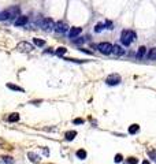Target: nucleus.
<instances>
[{
	"label": "nucleus",
	"mask_w": 156,
	"mask_h": 164,
	"mask_svg": "<svg viewBox=\"0 0 156 164\" xmlns=\"http://www.w3.org/2000/svg\"><path fill=\"white\" fill-rule=\"evenodd\" d=\"M136 40V33L133 30H123L121 34V41L125 46H129Z\"/></svg>",
	"instance_id": "1"
},
{
	"label": "nucleus",
	"mask_w": 156,
	"mask_h": 164,
	"mask_svg": "<svg viewBox=\"0 0 156 164\" xmlns=\"http://www.w3.org/2000/svg\"><path fill=\"white\" fill-rule=\"evenodd\" d=\"M122 81L121 78V75L117 74V73H114V74H110L108 77L106 78V83L107 85H110V86H114V85H119Z\"/></svg>",
	"instance_id": "2"
},
{
	"label": "nucleus",
	"mask_w": 156,
	"mask_h": 164,
	"mask_svg": "<svg viewBox=\"0 0 156 164\" xmlns=\"http://www.w3.org/2000/svg\"><path fill=\"white\" fill-rule=\"evenodd\" d=\"M96 48L103 55H110L111 52H112V45H111L110 43H100L96 45Z\"/></svg>",
	"instance_id": "3"
},
{
	"label": "nucleus",
	"mask_w": 156,
	"mask_h": 164,
	"mask_svg": "<svg viewBox=\"0 0 156 164\" xmlns=\"http://www.w3.org/2000/svg\"><path fill=\"white\" fill-rule=\"evenodd\" d=\"M33 49H34V46L30 43H26V41H22L17 45V51H19V52H32Z\"/></svg>",
	"instance_id": "4"
},
{
	"label": "nucleus",
	"mask_w": 156,
	"mask_h": 164,
	"mask_svg": "<svg viewBox=\"0 0 156 164\" xmlns=\"http://www.w3.org/2000/svg\"><path fill=\"white\" fill-rule=\"evenodd\" d=\"M41 29L43 30H52V29H55V22L52 21L51 18H44L43 21H41Z\"/></svg>",
	"instance_id": "5"
},
{
	"label": "nucleus",
	"mask_w": 156,
	"mask_h": 164,
	"mask_svg": "<svg viewBox=\"0 0 156 164\" xmlns=\"http://www.w3.org/2000/svg\"><path fill=\"white\" fill-rule=\"evenodd\" d=\"M7 12L10 15V19H14V18H18V17H21L19 12H21V8L18 7V6H12V7L7 8Z\"/></svg>",
	"instance_id": "6"
},
{
	"label": "nucleus",
	"mask_w": 156,
	"mask_h": 164,
	"mask_svg": "<svg viewBox=\"0 0 156 164\" xmlns=\"http://www.w3.org/2000/svg\"><path fill=\"white\" fill-rule=\"evenodd\" d=\"M55 30H56L58 33H66L69 30V26H67V23H66V22L59 21V22H56V23H55Z\"/></svg>",
	"instance_id": "7"
},
{
	"label": "nucleus",
	"mask_w": 156,
	"mask_h": 164,
	"mask_svg": "<svg viewBox=\"0 0 156 164\" xmlns=\"http://www.w3.org/2000/svg\"><path fill=\"white\" fill-rule=\"evenodd\" d=\"M28 21H29L28 17L21 15V17H18V18L15 19V26H25L26 23H28Z\"/></svg>",
	"instance_id": "8"
},
{
	"label": "nucleus",
	"mask_w": 156,
	"mask_h": 164,
	"mask_svg": "<svg viewBox=\"0 0 156 164\" xmlns=\"http://www.w3.org/2000/svg\"><path fill=\"white\" fill-rule=\"evenodd\" d=\"M112 54L117 55V56H122L125 54V49L121 45H112Z\"/></svg>",
	"instance_id": "9"
},
{
	"label": "nucleus",
	"mask_w": 156,
	"mask_h": 164,
	"mask_svg": "<svg viewBox=\"0 0 156 164\" xmlns=\"http://www.w3.org/2000/svg\"><path fill=\"white\" fill-rule=\"evenodd\" d=\"M81 32H82L81 28H71L70 30H69V34H70L71 38H75L78 34H81Z\"/></svg>",
	"instance_id": "10"
},
{
	"label": "nucleus",
	"mask_w": 156,
	"mask_h": 164,
	"mask_svg": "<svg viewBox=\"0 0 156 164\" xmlns=\"http://www.w3.org/2000/svg\"><path fill=\"white\" fill-rule=\"evenodd\" d=\"M75 136H77V131L71 130V131H67L66 134H64V138L67 139V141H73V139L75 138Z\"/></svg>",
	"instance_id": "11"
},
{
	"label": "nucleus",
	"mask_w": 156,
	"mask_h": 164,
	"mask_svg": "<svg viewBox=\"0 0 156 164\" xmlns=\"http://www.w3.org/2000/svg\"><path fill=\"white\" fill-rule=\"evenodd\" d=\"M28 157H29V160L33 161V163H39V161H40V157L37 156L34 152H29V153H28Z\"/></svg>",
	"instance_id": "12"
},
{
	"label": "nucleus",
	"mask_w": 156,
	"mask_h": 164,
	"mask_svg": "<svg viewBox=\"0 0 156 164\" xmlns=\"http://www.w3.org/2000/svg\"><path fill=\"white\" fill-rule=\"evenodd\" d=\"M139 131H140V126L137 123H134V125H131L129 127V134H136V133H139Z\"/></svg>",
	"instance_id": "13"
},
{
	"label": "nucleus",
	"mask_w": 156,
	"mask_h": 164,
	"mask_svg": "<svg viewBox=\"0 0 156 164\" xmlns=\"http://www.w3.org/2000/svg\"><path fill=\"white\" fill-rule=\"evenodd\" d=\"M148 59L149 60H156V48H152V49H149L148 52Z\"/></svg>",
	"instance_id": "14"
},
{
	"label": "nucleus",
	"mask_w": 156,
	"mask_h": 164,
	"mask_svg": "<svg viewBox=\"0 0 156 164\" xmlns=\"http://www.w3.org/2000/svg\"><path fill=\"white\" fill-rule=\"evenodd\" d=\"M7 120H8V122H11V123H12V122H18V120H19V114H17V112L11 114L10 116L7 118Z\"/></svg>",
	"instance_id": "15"
},
{
	"label": "nucleus",
	"mask_w": 156,
	"mask_h": 164,
	"mask_svg": "<svg viewBox=\"0 0 156 164\" xmlns=\"http://www.w3.org/2000/svg\"><path fill=\"white\" fill-rule=\"evenodd\" d=\"M77 157L78 159H81V160H84V159H86V152L84 149H79V150H77Z\"/></svg>",
	"instance_id": "16"
},
{
	"label": "nucleus",
	"mask_w": 156,
	"mask_h": 164,
	"mask_svg": "<svg viewBox=\"0 0 156 164\" xmlns=\"http://www.w3.org/2000/svg\"><path fill=\"white\" fill-rule=\"evenodd\" d=\"M7 19H10V15H8L7 10H4L0 12V21H7Z\"/></svg>",
	"instance_id": "17"
},
{
	"label": "nucleus",
	"mask_w": 156,
	"mask_h": 164,
	"mask_svg": "<svg viewBox=\"0 0 156 164\" xmlns=\"http://www.w3.org/2000/svg\"><path fill=\"white\" fill-rule=\"evenodd\" d=\"M7 88L11 90H17V92H23L21 86H17V85H12V83H7Z\"/></svg>",
	"instance_id": "18"
},
{
	"label": "nucleus",
	"mask_w": 156,
	"mask_h": 164,
	"mask_svg": "<svg viewBox=\"0 0 156 164\" xmlns=\"http://www.w3.org/2000/svg\"><path fill=\"white\" fill-rule=\"evenodd\" d=\"M145 52H147V48H145V46H140V48H139V52H137V57H142L144 55H145Z\"/></svg>",
	"instance_id": "19"
},
{
	"label": "nucleus",
	"mask_w": 156,
	"mask_h": 164,
	"mask_svg": "<svg viewBox=\"0 0 156 164\" xmlns=\"http://www.w3.org/2000/svg\"><path fill=\"white\" fill-rule=\"evenodd\" d=\"M148 156H149V159H152L153 161H156V149L148 150Z\"/></svg>",
	"instance_id": "20"
},
{
	"label": "nucleus",
	"mask_w": 156,
	"mask_h": 164,
	"mask_svg": "<svg viewBox=\"0 0 156 164\" xmlns=\"http://www.w3.org/2000/svg\"><path fill=\"white\" fill-rule=\"evenodd\" d=\"M137 163H139V160H137L136 157H129V159L125 161L123 164H137Z\"/></svg>",
	"instance_id": "21"
},
{
	"label": "nucleus",
	"mask_w": 156,
	"mask_h": 164,
	"mask_svg": "<svg viewBox=\"0 0 156 164\" xmlns=\"http://www.w3.org/2000/svg\"><path fill=\"white\" fill-rule=\"evenodd\" d=\"M33 41H34V44L37 46H44L45 45V41H44V40H40V38H34L33 40Z\"/></svg>",
	"instance_id": "22"
},
{
	"label": "nucleus",
	"mask_w": 156,
	"mask_h": 164,
	"mask_svg": "<svg viewBox=\"0 0 156 164\" xmlns=\"http://www.w3.org/2000/svg\"><path fill=\"white\" fill-rule=\"evenodd\" d=\"M66 52H67V49H66L64 46H61V48H58V49H56V54L59 55V56H62V55H64V54H66Z\"/></svg>",
	"instance_id": "23"
},
{
	"label": "nucleus",
	"mask_w": 156,
	"mask_h": 164,
	"mask_svg": "<svg viewBox=\"0 0 156 164\" xmlns=\"http://www.w3.org/2000/svg\"><path fill=\"white\" fill-rule=\"evenodd\" d=\"M122 160H123V156H122L121 153L115 155V157H114V161H115V163H122Z\"/></svg>",
	"instance_id": "24"
},
{
	"label": "nucleus",
	"mask_w": 156,
	"mask_h": 164,
	"mask_svg": "<svg viewBox=\"0 0 156 164\" xmlns=\"http://www.w3.org/2000/svg\"><path fill=\"white\" fill-rule=\"evenodd\" d=\"M3 160L6 161V163H10V164L14 163V159H12V157H10V156H4V157H3Z\"/></svg>",
	"instance_id": "25"
},
{
	"label": "nucleus",
	"mask_w": 156,
	"mask_h": 164,
	"mask_svg": "<svg viewBox=\"0 0 156 164\" xmlns=\"http://www.w3.org/2000/svg\"><path fill=\"white\" fill-rule=\"evenodd\" d=\"M101 30H103V25H101V23H97L95 28V32H101Z\"/></svg>",
	"instance_id": "26"
},
{
	"label": "nucleus",
	"mask_w": 156,
	"mask_h": 164,
	"mask_svg": "<svg viewBox=\"0 0 156 164\" xmlns=\"http://www.w3.org/2000/svg\"><path fill=\"white\" fill-rule=\"evenodd\" d=\"M74 123H75V125H81V123H84V119H79V118H77V119H75V120H74Z\"/></svg>",
	"instance_id": "27"
},
{
	"label": "nucleus",
	"mask_w": 156,
	"mask_h": 164,
	"mask_svg": "<svg viewBox=\"0 0 156 164\" xmlns=\"http://www.w3.org/2000/svg\"><path fill=\"white\" fill-rule=\"evenodd\" d=\"M141 164H149V161H148V160H144Z\"/></svg>",
	"instance_id": "28"
}]
</instances>
